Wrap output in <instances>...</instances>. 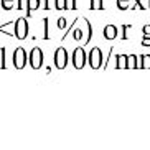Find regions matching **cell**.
<instances>
[{"instance_id": "cell-1", "label": "cell", "mask_w": 150, "mask_h": 150, "mask_svg": "<svg viewBox=\"0 0 150 150\" xmlns=\"http://www.w3.org/2000/svg\"><path fill=\"white\" fill-rule=\"evenodd\" d=\"M88 63H89V66L93 68V69H99V68H102V51L99 48H96L94 46L91 51H89L88 54Z\"/></svg>"}, {"instance_id": "cell-2", "label": "cell", "mask_w": 150, "mask_h": 150, "mask_svg": "<svg viewBox=\"0 0 150 150\" xmlns=\"http://www.w3.org/2000/svg\"><path fill=\"white\" fill-rule=\"evenodd\" d=\"M86 61H88V56H86L84 48L83 46H78V48L73 51V66H74L76 69H83Z\"/></svg>"}, {"instance_id": "cell-3", "label": "cell", "mask_w": 150, "mask_h": 150, "mask_svg": "<svg viewBox=\"0 0 150 150\" xmlns=\"http://www.w3.org/2000/svg\"><path fill=\"white\" fill-rule=\"evenodd\" d=\"M27 64V51L23 46H18L13 51V66L15 69H23Z\"/></svg>"}, {"instance_id": "cell-4", "label": "cell", "mask_w": 150, "mask_h": 150, "mask_svg": "<svg viewBox=\"0 0 150 150\" xmlns=\"http://www.w3.org/2000/svg\"><path fill=\"white\" fill-rule=\"evenodd\" d=\"M53 59H54V66H56L58 69H64L66 64H68V51H66V48H63V46L56 48Z\"/></svg>"}, {"instance_id": "cell-5", "label": "cell", "mask_w": 150, "mask_h": 150, "mask_svg": "<svg viewBox=\"0 0 150 150\" xmlns=\"http://www.w3.org/2000/svg\"><path fill=\"white\" fill-rule=\"evenodd\" d=\"M28 35V22L27 18H17L15 20V36L18 40H25Z\"/></svg>"}, {"instance_id": "cell-6", "label": "cell", "mask_w": 150, "mask_h": 150, "mask_svg": "<svg viewBox=\"0 0 150 150\" xmlns=\"http://www.w3.org/2000/svg\"><path fill=\"white\" fill-rule=\"evenodd\" d=\"M41 64H43V51H41V48L35 46L30 51V66L33 69H40Z\"/></svg>"}, {"instance_id": "cell-7", "label": "cell", "mask_w": 150, "mask_h": 150, "mask_svg": "<svg viewBox=\"0 0 150 150\" xmlns=\"http://www.w3.org/2000/svg\"><path fill=\"white\" fill-rule=\"evenodd\" d=\"M40 5H41V0H27V17L30 18L33 10L40 8Z\"/></svg>"}, {"instance_id": "cell-8", "label": "cell", "mask_w": 150, "mask_h": 150, "mask_svg": "<svg viewBox=\"0 0 150 150\" xmlns=\"http://www.w3.org/2000/svg\"><path fill=\"white\" fill-rule=\"evenodd\" d=\"M115 36H117V27L107 25V27L104 28V38H106V40H114Z\"/></svg>"}, {"instance_id": "cell-9", "label": "cell", "mask_w": 150, "mask_h": 150, "mask_svg": "<svg viewBox=\"0 0 150 150\" xmlns=\"http://www.w3.org/2000/svg\"><path fill=\"white\" fill-rule=\"evenodd\" d=\"M91 10H104V0H89Z\"/></svg>"}, {"instance_id": "cell-10", "label": "cell", "mask_w": 150, "mask_h": 150, "mask_svg": "<svg viewBox=\"0 0 150 150\" xmlns=\"http://www.w3.org/2000/svg\"><path fill=\"white\" fill-rule=\"evenodd\" d=\"M115 68H127V56L125 54H119L115 58Z\"/></svg>"}, {"instance_id": "cell-11", "label": "cell", "mask_w": 150, "mask_h": 150, "mask_svg": "<svg viewBox=\"0 0 150 150\" xmlns=\"http://www.w3.org/2000/svg\"><path fill=\"white\" fill-rule=\"evenodd\" d=\"M84 22H86V25H88V36H86V40H84V46L91 41V38H93V25H91V22H89L88 18H84Z\"/></svg>"}, {"instance_id": "cell-12", "label": "cell", "mask_w": 150, "mask_h": 150, "mask_svg": "<svg viewBox=\"0 0 150 150\" xmlns=\"http://www.w3.org/2000/svg\"><path fill=\"white\" fill-rule=\"evenodd\" d=\"M56 10H68L69 8V2L68 0H56Z\"/></svg>"}, {"instance_id": "cell-13", "label": "cell", "mask_w": 150, "mask_h": 150, "mask_svg": "<svg viewBox=\"0 0 150 150\" xmlns=\"http://www.w3.org/2000/svg\"><path fill=\"white\" fill-rule=\"evenodd\" d=\"M48 27H50V20H48V18H43V28H45V31H43V38H45V40H50Z\"/></svg>"}, {"instance_id": "cell-14", "label": "cell", "mask_w": 150, "mask_h": 150, "mask_svg": "<svg viewBox=\"0 0 150 150\" xmlns=\"http://www.w3.org/2000/svg\"><path fill=\"white\" fill-rule=\"evenodd\" d=\"M15 5V0H2V8L4 10H12Z\"/></svg>"}, {"instance_id": "cell-15", "label": "cell", "mask_w": 150, "mask_h": 150, "mask_svg": "<svg viewBox=\"0 0 150 150\" xmlns=\"http://www.w3.org/2000/svg\"><path fill=\"white\" fill-rule=\"evenodd\" d=\"M137 2V8H150V0H135Z\"/></svg>"}, {"instance_id": "cell-16", "label": "cell", "mask_w": 150, "mask_h": 150, "mask_svg": "<svg viewBox=\"0 0 150 150\" xmlns=\"http://www.w3.org/2000/svg\"><path fill=\"white\" fill-rule=\"evenodd\" d=\"M56 25H58V28H59V30H64V28L68 27V20H66L64 17L58 18V23H56Z\"/></svg>"}, {"instance_id": "cell-17", "label": "cell", "mask_w": 150, "mask_h": 150, "mask_svg": "<svg viewBox=\"0 0 150 150\" xmlns=\"http://www.w3.org/2000/svg\"><path fill=\"white\" fill-rule=\"evenodd\" d=\"M117 7L120 10H127L129 8V0H117Z\"/></svg>"}, {"instance_id": "cell-18", "label": "cell", "mask_w": 150, "mask_h": 150, "mask_svg": "<svg viewBox=\"0 0 150 150\" xmlns=\"http://www.w3.org/2000/svg\"><path fill=\"white\" fill-rule=\"evenodd\" d=\"M56 7V0H45V10H51Z\"/></svg>"}, {"instance_id": "cell-19", "label": "cell", "mask_w": 150, "mask_h": 150, "mask_svg": "<svg viewBox=\"0 0 150 150\" xmlns=\"http://www.w3.org/2000/svg\"><path fill=\"white\" fill-rule=\"evenodd\" d=\"M73 38H74L76 41H81V38H83V30H81V28H76L74 33H73Z\"/></svg>"}, {"instance_id": "cell-20", "label": "cell", "mask_w": 150, "mask_h": 150, "mask_svg": "<svg viewBox=\"0 0 150 150\" xmlns=\"http://www.w3.org/2000/svg\"><path fill=\"white\" fill-rule=\"evenodd\" d=\"M135 59H137L135 56H127V68H135L137 66Z\"/></svg>"}, {"instance_id": "cell-21", "label": "cell", "mask_w": 150, "mask_h": 150, "mask_svg": "<svg viewBox=\"0 0 150 150\" xmlns=\"http://www.w3.org/2000/svg\"><path fill=\"white\" fill-rule=\"evenodd\" d=\"M120 30H122V35H120V38H122V40H125V38H127V31L130 30V25H122V28H120Z\"/></svg>"}, {"instance_id": "cell-22", "label": "cell", "mask_w": 150, "mask_h": 150, "mask_svg": "<svg viewBox=\"0 0 150 150\" xmlns=\"http://www.w3.org/2000/svg\"><path fill=\"white\" fill-rule=\"evenodd\" d=\"M25 4H27V0H17V5L15 7H17V10H22Z\"/></svg>"}, {"instance_id": "cell-23", "label": "cell", "mask_w": 150, "mask_h": 150, "mask_svg": "<svg viewBox=\"0 0 150 150\" xmlns=\"http://www.w3.org/2000/svg\"><path fill=\"white\" fill-rule=\"evenodd\" d=\"M78 8V0H69V10Z\"/></svg>"}, {"instance_id": "cell-24", "label": "cell", "mask_w": 150, "mask_h": 150, "mask_svg": "<svg viewBox=\"0 0 150 150\" xmlns=\"http://www.w3.org/2000/svg\"><path fill=\"white\" fill-rule=\"evenodd\" d=\"M0 68H2V69H5V48H2V64H0Z\"/></svg>"}, {"instance_id": "cell-25", "label": "cell", "mask_w": 150, "mask_h": 150, "mask_svg": "<svg viewBox=\"0 0 150 150\" xmlns=\"http://www.w3.org/2000/svg\"><path fill=\"white\" fill-rule=\"evenodd\" d=\"M144 33H145V35H150V27H144Z\"/></svg>"}, {"instance_id": "cell-26", "label": "cell", "mask_w": 150, "mask_h": 150, "mask_svg": "<svg viewBox=\"0 0 150 150\" xmlns=\"http://www.w3.org/2000/svg\"><path fill=\"white\" fill-rule=\"evenodd\" d=\"M142 43H144V45H150V38H144V40H142Z\"/></svg>"}]
</instances>
